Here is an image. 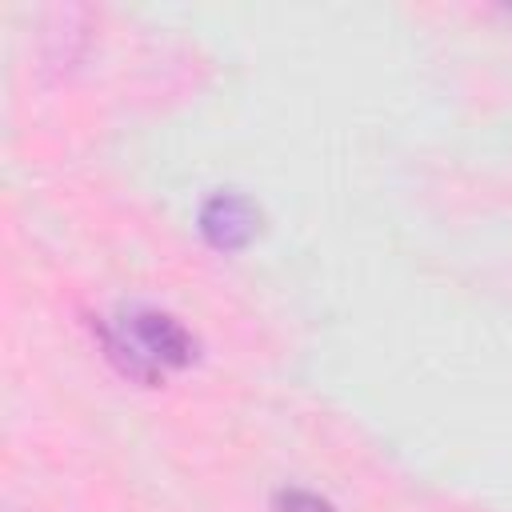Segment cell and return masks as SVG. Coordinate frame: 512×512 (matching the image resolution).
<instances>
[{"mask_svg": "<svg viewBox=\"0 0 512 512\" xmlns=\"http://www.w3.org/2000/svg\"><path fill=\"white\" fill-rule=\"evenodd\" d=\"M276 512H336V508L316 492L284 488V492H276Z\"/></svg>", "mask_w": 512, "mask_h": 512, "instance_id": "3", "label": "cell"}, {"mask_svg": "<svg viewBox=\"0 0 512 512\" xmlns=\"http://www.w3.org/2000/svg\"><path fill=\"white\" fill-rule=\"evenodd\" d=\"M200 232H204V240L212 248L236 252V248H244V244L256 240V232H260V208L248 196H240V192H220V196H212L204 204Z\"/></svg>", "mask_w": 512, "mask_h": 512, "instance_id": "2", "label": "cell"}, {"mask_svg": "<svg viewBox=\"0 0 512 512\" xmlns=\"http://www.w3.org/2000/svg\"><path fill=\"white\" fill-rule=\"evenodd\" d=\"M100 340L112 364L140 384H156L160 368H180L196 356V340L188 336V328L168 312H152V308L128 312L120 328H100Z\"/></svg>", "mask_w": 512, "mask_h": 512, "instance_id": "1", "label": "cell"}]
</instances>
